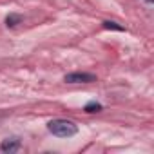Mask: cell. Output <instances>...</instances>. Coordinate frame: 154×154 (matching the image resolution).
<instances>
[{
	"label": "cell",
	"mask_w": 154,
	"mask_h": 154,
	"mask_svg": "<svg viewBox=\"0 0 154 154\" xmlns=\"http://www.w3.org/2000/svg\"><path fill=\"white\" fill-rule=\"evenodd\" d=\"M63 82L65 84H91V82H96V74L74 71V72H69L63 76Z\"/></svg>",
	"instance_id": "cell-2"
},
{
	"label": "cell",
	"mask_w": 154,
	"mask_h": 154,
	"mask_svg": "<svg viewBox=\"0 0 154 154\" xmlns=\"http://www.w3.org/2000/svg\"><path fill=\"white\" fill-rule=\"evenodd\" d=\"M20 147H22V143L18 138H11V140L8 138L0 143V150L2 152H17V150H20Z\"/></svg>",
	"instance_id": "cell-3"
},
{
	"label": "cell",
	"mask_w": 154,
	"mask_h": 154,
	"mask_svg": "<svg viewBox=\"0 0 154 154\" xmlns=\"http://www.w3.org/2000/svg\"><path fill=\"white\" fill-rule=\"evenodd\" d=\"M103 27L105 29H112V31H125L123 26H120L118 22H112V20H105L103 22Z\"/></svg>",
	"instance_id": "cell-6"
},
{
	"label": "cell",
	"mask_w": 154,
	"mask_h": 154,
	"mask_svg": "<svg viewBox=\"0 0 154 154\" xmlns=\"http://www.w3.org/2000/svg\"><path fill=\"white\" fill-rule=\"evenodd\" d=\"M4 22H6V27H17L18 24H22V15H18V13H9Z\"/></svg>",
	"instance_id": "cell-5"
},
{
	"label": "cell",
	"mask_w": 154,
	"mask_h": 154,
	"mask_svg": "<svg viewBox=\"0 0 154 154\" xmlns=\"http://www.w3.org/2000/svg\"><path fill=\"white\" fill-rule=\"evenodd\" d=\"M47 131L56 138H72V136L78 134V125L71 120L54 118L47 123Z\"/></svg>",
	"instance_id": "cell-1"
},
{
	"label": "cell",
	"mask_w": 154,
	"mask_h": 154,
	"mask_svg": "<svg viewBox=\"0 0 154 154\" xmlns=\"http://www.w3.org/2000/svg\"><path fill=\"white\" fill-rule=\"evenodd\" d=\"M102 111H103V105L96 100H91L84 105V112H87V114H94V112H102Z\"/></svg>",
	"instance_id": "cell-4"
}]
</instances>
